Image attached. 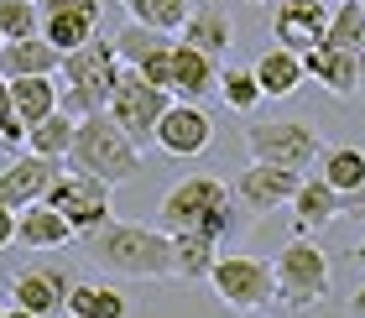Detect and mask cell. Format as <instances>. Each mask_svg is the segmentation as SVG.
<instances>
[{
  "label": "cell",
  "instance_id": "27",
  "mask_svg": "<svg viewBox=\"0 0 365 318\" xmlns=\"http://www.w3.org/2000/svg\"><path fill=\"white\" fill-rule=\"evenodd\" d=\"M73 125H78V120H73L68 110H53V115H42L37 125H26V152L63 162V157H68V146H73Z\"/></svg>",
  "mask_w": 365,
  "mask_h": 318
},
{
  "label": "cell",
  "instance_id": "28",
  "mask_svg": "<svg viewBox=\"0 0 365 318\" xmlns=\"http://www.w3.org/2000/svg\"><path fill=\"white\" fill-rule=\"evenodd\" d=\"M110 47H115V58H120L125 68H136V63H146L152 53L173 47V37H168V31H152V26H141V21H125V26L110 37Z\"/></svg>",
  "mask_w": 365,
  "mask_h": 318
},
{
  "label": "cell",
  "instance_id": "41",
  "mask_svg": "<svg viewBox=\"0 0 365 318\" xmlns=\"http://www.w3.org/2000/svg\"><path fill=\"white\" fill-rule=\"evenodd\" d=\"M0 313H6V303H0Z\"/></svg>",
  "mask_w": 365,
  "mask_h": 318
},
{
  "label": "cell",
  "instance_id": "17",
  "mask_svg": "<svg viewBox=\"0 0 365 318\" xmlns=\"http://www.w3.org/2000/svg\"><path fill=\"white\" fill-rule=\"evenodd\" d=\"M303 78H319L334 99H350L360 89V63L350 47H334V42H319L303 53Z\"/></svg>",
  "mask_w": 365,
  "mask_h": 318
},
{
  "label": "cell",
  "instance_id": "20",
  "mask_svg": "<svg viewBox=\"0 0 365 318\" xmlns=\"http://www.w3.org/2000/svg\"><path fill=\"white\" fill-rule=\"evenodd\" d=\"M58 68H63V53H58V47L42 37V31H31V37H11V42H0V73H6V78L58 73Z\"/></svg>",
  "mask_w": 365,
  "mask_h": 318
},
{
  "label": "cell",
  "instance_id": "22",
  "mask_svg": "<svg viewBox=\"0 0 365 318\" xmlns=\"http://www.w3.org/2000/svg\"><path fill=\"white\" fill-rule=\"evenodd\" d=\"M251 73L261 83V94H297V83H303V53H287V47H267L256 63H251Z\"/></svg>",
  "mask_w": 365,
  "mask_h": 318
},
{
  "label": "cell",
  "instance_id": "18",
  "mask_svg": "<svg viewBox=\"0 0 365 318\" xmlns=\"http://www.w3.org/2000/svg\"><path fill=\"white\" fill-rule=\"evenodd\" d=\"M68 240H78V230L68 225V214H58L53 204H42V198L16 214V245H26V250H63Z\"/></svg>",
  "mask_w": 365,
  "mask_h": 318
},
{
  "label": "cell",
  "instance_id": "32",
  "mask_svg": "<svg viewBox=\"0 0 365 318\" xmlns=\"http://www.w3.org/2000/svg\"><path fill=\"white\" fill-rule=\"evenodd\" d=\"M42 31V6L37 0H0V37H31Z\"/></svg>",
  "mask_w": 365,
  "mask_h": 318
},
{
  "label": "cell",
  "instance_id": "37",
  "mask_svg": "<svg viewBox=\"0 0 365 318\" xmlns=\"http://www.w3.org/2000/svg\"><path fill=\"white\" fill-rule=\"evenodd\" d=\"M0 318H37V313H26V308H6Z\"/></svg>",
  "mask_w": 365,
  "mask_h": 318
},
{
  "label": "cell",
  "instance_id": "23",
  "mask_svg": "<svg viewBox=\"0 0 365 318\" xmlns=\"http://www.w3.org/2000/svg\"><path fill=\"white\" fill-rule=\"evenodd\" d=\"M11 83V110L21 125H37L42 115L58 110V73H31V78H6Z\"/></svg>",
  "mask_w": 365,
  "mask_h": 318
},
{
  "label": "cell",
  "instance_id": "14",
  "mask_svg": "<svg viewBox=\"0 0 365 318\" xmlns=\"http://www.w3.org/2000/svg\"><path fill=\"white\" fill-rule=\"evenodd\" d=\"M297 178H303V173H292V167L251 162L245 173H235L230 193H235V204H245L251 214H272V209H282V204L297 193Z\"/></svg>",
  "mask_w": 365,
  "mask_h": 318
},
{
  "label": "cell",
  "instance_id": "12",
  "mask_svg": "<svg viewBox=\"0 0 365 318\" xmlns=\"http://www.w3.org/2000/svg\"><path fill=\"white\" fill-rule=\"evenodd\" d=\"M329 31V6L324 0H272V42L287 53H308Z\"/></svg>",
  "mask_w": 365,
  "mask_h": 318
},
{
  "label": "cell",
  "instance_id": "35",
  "mask_svg": "<svg viewBox=\"0 0 365 318\" xmlns=\"http://www.w3.org/2000/svg\"><path fill=\"white\" fill-rule=\"evenodd\" d=\"M350 318H365V282H360L355 297H350Z\"/></svg>",
  "mask_w": 365,
  "mask_h": 318
},
{
  "label": "cell",
  "instance_id": "8",
  "mask_svg": "<svg viewBox=\"0 0 365 318\" xmlns=\"http://www.w3.org/2000/svg\"><path fill=\"white\" fill-rule=\"evenodd\" d=\"M319 130L308 120H256L245 130V152L251 162H272V167H292V173H308L319 162Z\"/></svg>",
  "mask_w": 365,
  "mask_h": 318
},
{
  "label": "cell",
  "instance_id": "7",
  "mask_svg": "<svg viewBox=\"0 0 365 318\" xmlns=\"http://www.w3.org/2000/svg\"><path fill=\"white\" fill-rule=\"evenodd\" d=\"M110 183L94 178V173H78V167H58V178L47 183L42 204H53L58 214H68V225L78 230V240L89 235V230H99L105 220H115L110 214Z\"/></svg>",
  "mask_w": 365,
  "mask_h": 318
},
{
  "label": "cell",
  "instance_id": "13",
  "mask_svg": "<svg viewBox=\"0 0 365 318\" xmlns=\"http://www.w3.org/2000/svg\"><path fill=\"white\" fill-rule=\"evenodd\" d=\"M292 204V225H297V235H313V230H324V225H334L339 214H360L365 204L350 193H339V188H329L324 178H297V193L287 198Z\"/></svg>",
  "mask_w": 365,
  "mask_h": 318
},
{
  "label": "cell",
  "instance_id": "42",
  "mask_svg": "<svg viewBox=\"0 0 365 318\" xmlns=\"http://www.w3.org/2000/svg\"><path fill=\"white\" fill-rule=\"evenodd\" d=\"M0 42H6V37H0Z\"/></svg>",
  "mask_w": 365,
  "mask_h": 318
},
{
  "label": "cell",
  "instance_id": "1",
  "mask_svg": "<svg viewBox=\"0 0 365 318\" xmlns=\"http://www.w3.org/2000/svg\"><path fill=\"white\" fill-rule=\"evenodd\" d=\"M84 250L94 256V266H105L115 277H173V235L157 225H130V220H105L99 230L84 235Z\"/></svg>",
  "mask_w": 365,
  "mask_h": 318
},
{
  "label": "cell",
  "instance_id": "40",
  "mask_svg": "<svg viewBox=\"0 0 365 318\" xmlns=\"http://www.w3.org/2000/svg\"><path fill=\"white\" fill-rule=\"evenodd\" d=\"M245 318H261V313H245Z\"/></svg>",
  "mask_w": 365,
  "mask_h": 318
},
{
  "label": "cell",
  "instance_id": "39",
  "mask_svg": "<svg viewBox=\"0 0 365 318\" xmlns=\"http://www.w3.org/2000/svg\"><path fill=\"white\" fill-rule=\"evenodd\" d=\"M251 6H272V0H251Z\"/></svg>",
  "mask_w": 365,
  "mask_h": 318
},
{
  "label": "cell",
  "instance_id": "3",
  "mask_svg": "<svg viewBox=\"0 0 365 318\" xmlns=\"http://www.w3.org/2000/svg\"><path fill=\"white\" fill-rule=\"evenodd\" d=\"M63 162L78 167V173L105 178L110 188H120V183H130V178H141V146L110 120V110H89V115H78V125H73V146H68V157H63Z\"/></svg>",
  "mask_w": 365,
  "mask_h": 318
},
{
  "label": "cell",
  "instance_id": "24",
  "mask_svg": "<svg viewBox=\"0 0 365 318\" xmlns=\"http://www.w3.org/2000/svg\"><path fill=\"white\" fill-rule=\"evenodd\" d=\"M214 261H220V240L198 235V230L173 235V277H178V282H204Z\"/></svg>",
  "mask_w": 365,
  "mask_h": 318
},
{
  "label": "cell",
  "instance_id": "9",
  "mask_svg": "<svg viewBox=\"0 0 365 318\" xmlns=\"http://www.w3.org/2000/svg\"><path fill=\"white\" fill-rule=\"evenodd\" d=\"M173 105V94L168 89H157V83H146L136 68H120V78H115V94H110V120L125 130L136 146H146L157 136V120H162V110Z\"/></svg>",
  "mask_w": 365,
  "mask_h": 318
},
{
  "label": "cell",
  "instance_id": "19",
  "mask_svg": "<svg viewBox=\"0 0 365 318\" xmlns=\"http://www.w3.org/2000/svg\"><path fill=\"white\" fill-rule=\"evenodd\" d=\"M214 83H220V63L209 53H198L193 42H178L173 37V94L178 99H204L214 94Z\"/></svg>",
  "mask_w": 365,
  "mask_h": 318
},
{
  "label": "cell",
  "instance_id": "5",
  "mask_svg": "<svg viewBox=\"0 0 365 318\" xmlns=\"http://www.w3.org/2000/svg\"><path fill=\"white\" fill-rule=\"evenodd\" d=\"M272 277H277V297L287 303L292 313H308V308H319L324 297H329V256L319 250V240H308V235H292L287 245L272 256Z\"/></svg>",
  "mask_w": 365,
  "mask_h": 318
},
{
  "label": "cell",
  "instance_id": "34",
  "mask_svg": "<svg viewBox=\"0 0 365 318\" xmlns=\"http://www.w3.org/2000/svg\"><path fill=\"white\" fill-rule=\"evenodd\" d=\"M16 245V209L0 204V250H11Z\"/></svg>",
  "mask_w": 365,
  "mask_h": 318
},
{
  "label": "cell",
  "instance_id": "21",
  "mask_svg": "<svg viewBox=\"0 0 365 318\" xmlns=\"http://www.w3.org/2000/svg\"><path fill=\"white\" fill-rule=\"evenodd\" d=\"M178 42H193L198 53H209L220 63L230 53V42H235V21H230V11H220V6H193L188 21L178 26Z\"/></svg>",
  "mask_w": 365,
  "mask_h": 318
},
{
  "label": "cell",
  "instance_id": "15",
  "mask_svg": "<svg viewBox=\"0 0 365 318\" xmlns=\"http://www.w3.org/2000/svg\"><path fill=\"white\" fill-rule=\"evenodd\" d=\"M42 6V37L58 47V53H73L99 31V0H37Z\"/></svg>",
  "mask_w": 365,
  "mask_h": 318
},
{
  "label": "cell",
  "instance_id": "30",
  "mask_svg": "<svg viewBox=\"0 0 365 318\" xmlns=\"http://www.w3.org/2000/svg\"><path fill=\"white\" fill-rule=\"evenodd\" d=\"M214 94H220L235 115H251V110L261 105V99H267L251 68H220V83H214Z\"/></svg>",
  "mask_w": 365,
  "mask_h": 318
},
{
  "label": "cell",
  "instance_id": "2",
  "mask_svg": "<svg viewBox=\"0 0 365 318\" xmlns=\"http://www.w3.org/2000/svg\"><path fill=\"white\" fill-rule=\"evenodd\" d=\"M235 193H230L225 178H182L178 188L157 204V230H168V235H182V230H198V235L209 240H230L235 235Z\"/></svg>",
  "mask_w": 365,
  "mask_h": 318
},
{
  "label": "cell",
  "instance_id": "6",
  "mask_svg": "<svg viewBox=\"0 0 365 318\" xmlns=\"http://www.w3.org/2000/svg\"><path fill=\"white\" fill-rule=\"evenodd\" d=\"M209 287H214V297L230 308V313H256L261 303H272L277 297V277H272V261L267 256H220L209 266Z\"/></svg>",
  "mask_w": 365,
  "mask_h": 318
},
{
  "label": "cell",
  "instance_id": "11",
  "mask_svg": "<svg viewBox=\"0 0 365 318\" xmlns=\"http://www.w3.org/2000/svg\"><path fill=\"white\" fill-rule=\"evenodd\" d=\"M152 141L168 157H198V152H209V141H214V120H209V110L198 105V99H178L173 94V105L162 110Z\"/></svg>",
  "mask_w": 365,
  "mask_h": 318
},
{
  "label": "cell",
  "instance_id": "16",
  "mask_svg": "<svg viewBox=\"0 0 365 318\" xmlns=\"http://www.w3.org/2000/svg\"><path fill=\"white\" fill-rule=\"evenodd\" d=\"M58 167H63V162H53V157L16 152V157L6 162V173H0V204L16 209V214H21L26 204H37V198L47 193V183L58 178Z\"/></svg>",
  "mask_w": 365,
  "mask_h": 318
},
{
  "label": "cell",
  "instance_id": "29",
  "mask_svg": "<svg viewBox=\"0 0 365 318\" xmlns=\"http://www.w3.org/2000/svg\"><path fill=\"white\" fill-rule=\"evenodd\" d=\"M125 11H130V21L178 37V26L188 21V11H193V0H125Z\"/></svg>",
  "mask_w": 365,
  "mask_h": 318
},
{
  "label": "cell",
  "instance_id": "25",
  "mask_svg": "<svg viewBox=\"0 0 365 318\" xmlns=\"http://www.w3.org/2000/svg\"><path fill=\"white\" fill-rule=\"evenodd\" d=\"M319 178L329 188H339V193H350L365 204V152L360 146H329L324 162H319Z\"/></svg>",
  "mask_w": 365,
  "mask_h": 318
},
{
  "label": "cell",
  "instance_id": "26",
  "mask_svg": "<svg viewBox=\"0 0 365 318\" xmlns=\"http://www.w3.org/2000/svg\"><path fill=\"white\" fill-rule=\"evenodd\" d=\"M63 313H68V318H125L130 303H125L115 287H99V282H73Z\"/></svg>",
  "mask_w": 365,
  "mask_h": 318
},
{
  "label": "cell",
  "instance_id": "31",
  "mask_svg": "<svg viewBox=\"0 0 365 318\" xmlns=\"http://www.w3.org/2000/svg\"><path fill=\"white\" fill-rule=\"evenodd\" d=\"M365 37V6L360 0H339V6H329V31H324V42H334V47H360Z\"/></svg>",
  "mask_w": 365,
  "mask_h": 318
},
{
  "label": "cell",
  "instance_id": "38",
  "mask_svg": "<svg viewBox=\"0 0 365 318\" xmlns=\"http://www.w3.org/2000/svg\"><path fill=\"white\" fill-rule=\"evenodd\" d=\"M355 261H360V266H365V240H360V245H355Z\"/></svg>",
  "mask_w": 365,
  "mask_h": 318
},
{
  "label": "cell",
  "instance_id": "4",
  "mask_svg": "<svg viewBox=\"0 0 365 318\" xmlns=\"http://www.w3.org/2000/svg\"><path fill=\"white\" fill-rule=\"evenodd\" d=\"M125 63L115 58V47L110 37H94L84 47H73V53H63V83H58V110H68L73 120L78 115H89V110H105L110 105V94H115V78H120Z\"/></svg>",
  "mask_w": 365,
  "mask_h": 318
},
{
  "label": "cell",
  "instance_id": "36",
  "mask_svg": "<svg viewBox=\"0 0 365 318\" xmlns=\"http://www.w3.org/2000/svg\"><path fill=\"white\" fill-rule=\"evenodd\" d=\"M355 63H360V83H365V37H360V47H355Z\"/></svg>",
  "mask_w": 365,
  "mask_h": 318
},
{
  "label": "cell",
  "instance_id": "10",
  "mask_svg": "<svg viewBox=\"0 0 365 318\" xmlns=\"http://www.w3.org/2000/svg\"><path fill=\"white\" fill-rule=\"evenodd\" d=\"M73 282H78V272L68 261H37V266H16L6 292H11V308H26L37 318H58Z\"/></svg>",
  "mask_w": 365,
  "mask_h": 318
},
{
  "label": "cell",
  "instance_id": "33",
  "mask_svg": "<svg viewBox=\"0 0 365 318\" xmlns=\"http://www.w3.org/2000/svg\"><path fill=\"white\" fill-rule=\"evenodd\" d=\"M136 73H141L146 83H157V89L173 94V47H162V53H152L146 63H136Z\"/></svg>",
  "mask_w": 365,
  "mask_h": 318
}]
</instances>
